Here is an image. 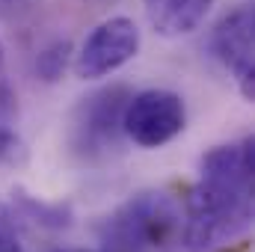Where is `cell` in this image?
<instances>
[{"mask_svg":"<svg viewBox=\"0 0 255 252\" xmlns=\"http://www.w3.org/2000/svg\"><path fill=\"white\" fill-rule=\"evenodd\" d=\"M253 136L214 145L202 157V178L184 199L181 247L208 252L235 241L253 226V181H255Z\"/></svg>","mask_w":255,"mask_h":252,"instance_id":"1","label":"cell"},{"mask_svg":"<svg viewBox=\"0 0 255 252\" xmlns=\"http://www.w3.org/2000/svg\"><path fill=\"white\" fill-rule=\"evenodd\" d=\"M68 57H71V45H68V42H54V45H48V48L39 54L36 71H39L48 83H54V80L63 77L65 65H68Z\"/></svg>","mask_w":255,"mask_h":252,"instance_id":"9","label":"cell"},{"mask_svg":"<svg viewBox=\"0 0 255 252\" xmlns=\"http://www.w3.org/2000/svg\"><path fill=\"white\" fill-rule=\"evenodd\" d=\"M136 51H139V27L125 15L107 18L86 36V42L74 54V74L80 80L107 77L130 63Z\"/></svg>","mask_w":255,"mask_h":252,"instance_id":"5","label":"cell"},{"mask_svg":"<svg viewBox=\"0 0 255 252\" xmlns=\"http://www.w3.org/2000/svg\"><path fill=\"white\" fill-rule=\"evenodd\" d=\"M60 252H113V250H60Z\"/></svg>","mask_w":255,"mask_h":252,"instance_id":"11","label":"cell"},{"mask_svg":"<svg viewBox=\"0 0 255 252\" xmlns=\"http://www.w3.org/2000/svg\"><path fill=\"white\" fill-rule=\"evenodd\" d=\"M142 9L157 36L181 39L205 24L214 0H142Z\"/></svg>","mask_w":255,"mask_h":252,"instance_id":"7","label":"cell"},{"mask_svg":"<svg viewBox=\"0 0 255 252\" xmlns=\"http://www.w3.org/2000/svg\"><path fill=\"white\" fill-rule=\"evenodd\" d=\"M133 92L128 86H104L92 95L80 98L71 116V148L83 160H101L119 148L122 133V113Z\"/></svg>","mask_w":255,"mask_h":252,"instance_id":"3","label":"cell"},{"mask_svg":"<svg viewBox=\"0 0 255 252\" xmlns=\"http://www.w3.org/2000/svg\"><path fill=\"white\" fill-rule=\"evenodd\" d=\"M253 30H255V15L253 6H238L229 15L220 18L217 30H214V54L220 57V63L226 65L244 98H255V51H253Z\"/></svg>","mask_w":255,"mask_h":252,"instance_id":"6","label":"cell"},{"mask_svg":"<svg viewBox=\"0 0 255 252\" xmlns=\"http://www.w3.org/2000/svg\"><path fill=\"white\" fill-rule=\"evenodd\" d=\"M187 125L181 95L169 89H145L130 95L122 113V133L139 148H160L172 142Z\"/></svg>","mask_w":255,"mask_h":252,"instance_id":"4","label":"cell"},{"mask_svg":"<svg viewBox=\"0 0 255 252\" xmlns=\"http://www.w3.org/2000/svg\"><path fill=\"white\" fill-rule=\"evenodd\" d=\"M184 214L163 190H142L107 214L98 226L104 250L154 252L181 244Z\"/></svg>","mask_w":255,"mask_h":252,"instance_id":"2","label":"cell"},{"mask_svg":"<svg viewBox=\"0 0 255 252\" xmlns=\"http://www.w3.org/2000/svg\"><path fill=\"white\" fill-rule=\"evenodd\" d=\"M15 92L6 83H0V163H15L21 157V136L15 130Z\"/></svg>","mask_w":255,"mask_h":252,"instance_id":"8","label":"cell"},{"mask_svg":"<svg viewBox=\"0 0 255 252\" xmlns=\"http://www.w3.org/2000/svg\"><path fill=\"white\" fill-rule=\"evenodd\" d=\"M3 60H6V51H3V42H0V71H3Z\"/></svg>","mask_w":255,"mask_h":252,"instance_id":"12","label":"cell"},{"mask_svg":"<svg viewBox=\"0 0 255 252\" xmlns=\"http://www.w3.org/2000/svg\"><path fill=\"white\" fill-rule=\"evenodd\" d=\"M0 252H24V250H21V244H18L9 232L0 229Z\"/></svg>","mask_w":255,"mask_h":252,"instance_id":"10","label":"cell"}]
</instances>
